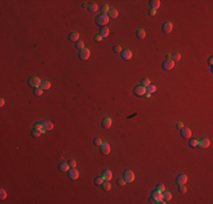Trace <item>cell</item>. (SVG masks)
<instances>
[{
	"label": "cell",
	"instance_id": "d4e9b609",
	"mask_svg": "<svg viewBox=\"0 0 213 204\" xmlns=\"http://www.w3.org/2000/svg\"><path fill=\"white\" fill-rule=\"evenodd\" d=\"M108 16H109V18H117L118 17V11L116 10V9H111V10L108 13Z\"/></svg>",
	"mask_w": 213,
	"mask_h": 204
},
{
	"label": "cell",
	"instance_id": "603a6c76",
	"mask_svg": "<svg viewBox=\"0 0 213 204\" xmlns=\"http://www.w3.org/2000/svg\"><path fill=\"white\" fill-rule=\"evenodd\" d=\"M50 86H51L50 82H48V81H43V82H41L40 89H42V90H49V89H50Z\"/></svg>",
	"mask_w": 213,
	"mask_h": 204
},
{
	"label": "cell",
	"instance_id": "4dcf8cb0",
	"mask_svg": "<svg viewBox=\"0 0 213 204\" xmlns=\"http://www.w3.org/2000/svg\"><path fill=\"white\" fill-rule=\"evenodd\" d=\"M141 84H142V86H144V87H147V86L151 84V82H150V79L147 77H144L143 79H142Z\"/></svg>",
	"mask_w": 213,
	"mask_h": 204
},
{
	"label": "cell",
	"instance_id": "277c9868",
	"mask_svg": "<svg viewBox=\"0 0 213 204\" xmlns=\"http://www.w3.org/2000/svg\"><path fill=\"white\" fill-rule=\"evenodd\" d=\"M146 93V87L142 85H137L134 87V94L137 97H144V94Z\"/></svg>",
	"mask_w": 213,
	"mask_h": 204
},
{
	"label": "cell",
	"instance_id": "7a4b0ae2",
	"mask_svg": "<svg viewBox=\"0 0 213 204\" xmlns=\"http://www.w3.org/2000/svg\"><path fill=\"white\" fill-rule=\"evenodd\" d=\"M28 85L31 86V87H33V89L39 87V86L41 85V79L39 77H36V76H33V77H31L28 79Z\"/></svg>",
	"mask_w": 213,
	"mask_h": 204
},
{
	"label": "cell",
	"instance_id": "74e56055",
	"mask_svg": "<svg viewBox=\"0 0 213 204\" xmlns=\"http://www.w3.org/2000/svg\"><path fill=\"white\" fill-rule=\"evenodd\" d=\"M6 197H7V192H6L3 188H1V189H0V199L5 200Z\"/></svg>",
	"mask_w": 213,
	"mask_h": 204
},
{
	"label": "cell",
	"instance_id": "f1b7e54d",
	"mask_svg": "<svg viewBox=\"0 0 213 204\" xmlns=\"http://www.w3.org/2000/svg\"><path fill=\"white\" fill-rule=\"evenodd\" d=\"M34 128L37 129V130H40L41 133H45V132H47V129H45L44 127L42 126V124H35V125H34Z\"/></svg>",
	"mask_w": 213,
	"mask_h": 204
},
{
	"label": "cell",
	"instance_id": "83f0119b",
	"mask_svg": "<svg viewBox=\"0 0 213 204\" xmlns=\"http://www.w3.org/2000/svg\"><path fill=\"white\" fill-rule=\"evenodd\" d=\"M180 58H181V56H180V53H178V52H175V53L170 54V59H172L173 61H175V60L178 61V60H180Z\"/></svg>",
	"mask_w": 213,
	"mask_h": 204
},
{
	"label": "cell",
	"instance_id": "ba28073f",
	"mask_svg": "<svg viewBox=\"0 0 213 204\" xmlns=\"http://www.w3.org/2000/svg\"><path fill=\"white\" fill-rule=\"evenodd\" d=\"M78 176H80V172H78L77 169H75V168H72L70 170H68V177H69L70 179H73V180L77 179Z\"/></svg>",
	"mask_w": 213,
	"mask_h": 204
},
{
	"label": "cell",
	"instance_id": "836d02e7",
	"mask_svg": "<svg viewBox=\"0 0 213 204\" xmlns=\"http://www.w3.org/2000/svg\"><path fill=\"white\" fill-rule=\"evenodd\" d=\"M33 93H34L35 95H37V97H40V95H42L43 90H42V89H40V87H35L34 91H33Z\"/></svg>",
	"mask_w": 213,
	"mask_h": 204
},
{
	"label": "cell",
	"instance_id": "8fae6325",
	"mask_svg": "<svg viewBox=\"0 0 213 204\" xmlns=\"http://www.w3.org/2000/svg\"><path fill=\"white\" fill-rule=\"evenodd\" d=\"M209 145H210V140L209 138H202L201 141H198V145L197 146H200L202 149H206L209 148Z\"/></svg>",
	"mask_w": 213,
	"mask_h": 204
},
{
	"label": "cell",
	"instance_id": "f546056e",
	"mask_svg": "<svg viewBox=\"0 0 213 204\" xmlns=\"http://www.w3.org/2000/svg\"><path fill=\"white\" fill-rule=\"evenodd\" d=\"M155 91H157V86L153 85V84H150L146 87V92H149V93H154Z\"/></svg>",
	"mask_w": 213,
	"mask_h": 204
},
{
	"label": "cell",
	"instance_id": "60d3db41",
	"mask_svg": "<svg viewBox=\"0 0 213 204\" xmlns=\"http://www.w3.org/2000/svg\"><path fill=\"white\" fill-rule=\"evenodd\" d=\"M117 184L119 186H125L126 185V180L124 178H118L117 179Z\"/></svg>",
	"mask_w": 213,
	"mask_h": 204
},
{
	"label": "cell",
	"instance_id": "5b68a950",
	"mask_svg": "<svg viewBox=\"0 0 213 204\" xmlns=\"http://www.w3.org/2000/svg\"><path fill=\"white\" fill-rule=\"evenodd\" d=\"M162 67L164 70H170L175 67V61L172 59H165L162 64Z\"/></svg>",
	"mask_w": 213,
	"mask_h": 204
},
{
	"label": "cell",
	"instance_id": "f35d334b",
	"mask_svg": "<svg viewBox=\"0 0 213 204\" xmlns=\"http://www.w3.org/2000/svg\"><path fill=\"white\" fill-rule=\"evenodd\" d=\"M155 191L161 192V193H162V192L164 191V185H163V184H158V185H157V188H155Z\"/></svg>",
	"mask_w": 213,
	"mask_h": 204
},
{
	"label": "cell",
	"instance_id": "e0dca14e",
	"mask_svg": "<svg viewBox=\"0 0 213 204\" xmlns=\"http://www.w3.org/2000/svg\"><path fill=\"white\" fill-rule=\"evenodd\" d=\"M42 126L44 127L47 130H52L53 129V124H52V121H50V120H44L42 123Z\"/></svg>",
	"mask_w": 213,
	"mask_h": 204
},
{
	"label": "cell",
	"instance_id": "4fadbf2b",
	"mask_svg": "<svg viewBox=\"0 0 213 204\" xmlns=\"http://www.w3.org/2000/svg\"><path fill=\"white\" fill-rule=\"evenodd\" d=\"M68 39H69V41H72V42H77V41L80 40V34H78L77 32H70L69 35H68Z\"/></svg>",
	"mask_w": 213,
	"mask_h": 204
},
{
	"label": "cell",
	"instance_id": "d6a6232c",
	"mask_svg": "<svg viewBox=\"0 0 213 204\" xmlns=\"http://www.w3.org/2000/svg\"><path fill=\"white\" fill-rule=\"evenodd\" d=\"M75 47H76L77 49H80V50H82V49L84 48V42L80 41V40H78L77 42H75Z\"/></svg>",
	"mask_w": 213,
	"mask_h": 204
},
{
	"label": "cell",
	"instance_id": "cb8c5ba5",
	"mask_svg": "<svg viewBox=\"0 0 213 204\" xmlns=\"http://www.w3.org/2000/svg\"><path fill=\"white\" fill-rule=\"evenodd\" d=\"M88 10L92 11V13H95V11H98V5H96L95 2H91L90 5H88Z\"/></svg>",
	"mask_w": 213,
	"mask_h": 204
},
{
	"label": "cell",
	"instance_id": "ffe728a7",
	"mask_svg": "<svg viewBox=\"0 0 213 204\" xmlns=\"http://www.w3.org/2000/svg\"><path fill=\"white\" fill-rule=\"evenodd\" d=\"M150 6H151V9H155L157 10L160 7V1L159 0H151L150 1Z\"/></svg>",
	"mask_w": 213,
	"mask_h": 204
},
{
	"label": "cell",
	"instance_id": "9c48e42d",
	"mask_svg": "<svg viewBox=\"0 0 213 204\" xmlns=\"http://www.w3.org/2000/svg\"><path fill=\"white\" fill-rule=\"evenodd\" d=\"M180 135H181L183 138H189V137L192 136V132H190V129L189 128L183 127V128L180 129Z\"/></svg>",
	"mask_w": 213,
	"mask_h": 204
},
{
	"label": "cell",
	"instance_id": "816d5d0a",
	"mask_svg": "<svg viewBox=\"0 0 213 204\" xmlns=\"http://www.w3.org/2000/svg\"><path fill=\"white\" fill-rule=\"evenodd\" d=\"M144 97H146V98H150V97H151V93H149V92H146V93L144 94Z\"/></svg>",
	"mask_w": 213,
	"mask_h": 204
},
{
	"label": "cell",
	"instance_id": "c3c4849f",
	"mask_svg": "<svg viewBox=\"0 0 213 204\" xmlns=\"http://www.w3.org/2000/svg\"><path fill=\"white\" fill-rule=\"evenodd\" d=\"M212 64H213V58L210 57V58H209V65L211 66V68H212Z\"/></svg>",
	"mask_w": 213,
	"mask_h": 204
},
{
	"label": "cell",
	"instance_id": "f907efd6",
	"mask_svg": "<svg viewBox=\"0 0 213 204\" xmlns=\"http://www.w3.org/2000/svg\"><path fill=\"white\" fill-rule=\"evenodd\" d=\"M0 105H1V107H3V105H5V100H3V99H0Z\"/></svg>",
	"mask_w": 213,
	"mask_h": 204
},
{
	"label": "cell",
	"instance_id": "6da1fadb",
	"mask_svg": "<svg viewBox=\"0 0 213 204\" xmlns=\"http://www.w3.org/2000/svg\"><path fill=\"white\" fill-rule=\"evenodd\" d=\"M109 16L108 15H103V14H101V15H99L98 17L95 18V23L98 25H101V26H104V25H106L108 23H109Z\"/></svg>",
	"mask_w": 213,
	"mask_h": 204
},
{
	"label": "cell",
	"instance_id": "2e32d148",
	"mask_svg": "<svg viewBox=\"0 0 213 204\" xmlns=\"http://www.w3.org/2000/svg\"><path fill=\"white\" fill-rule=\"evenodd\" d=\"M102 177H103L104 180H110L112 178V172L110 171L109 169L103 170V172H102Z\"/></svg>",
	"mask_w": 213,
	"mask_h": 204
},
{
	"label": "cell",
	"instance_id": "d6986e66",
	"mask_svg": "<svg viewBox=\"0 0 213 204\" xmlns=\"http://www.w3.org/2000/svg\"><path fill=\"white\" fill-rule=\"evenodd\" d=\"M69 164H68V162H62V163L59 164V170L60 171H68L69 170Z\"/></svg>",
	"mask_w": 213,
	"mask_h": 204
},
{
	"label": "cell",
	"instance_id": "52a82bcc",
	"mask_svg": "<svg viewBox=\"0 0 213 204\" xmlns=\"http://www.w3.org/2000/svg\"><path fill=\"white\" fill-rule=\"evenodd\" d=\"M100 152H101L102 154H104V155L109 154L110 153V145L108 144V143H102V144L100 145Z\"/></svg>",
	"mask_w": 213,
	"mask_h": 204
},
{
	"label": "cell",
	"instance_id": "ac0fdd59",
	"mask_svg": "<svg viewBox=\"0 0 213 204\" xmlns=\"http://www.w3.org/2000/svg\"><path fill=\"white\" fill-rule=\"evenodd\" d=\"M101 186L104 192H109L111 189V184L109 183V180H103V183L101 184Z\"/></svg>",
	"mask_w": 213,
	"mask_h": 204
},
{
	"label": "cell",
	"instance_id": "e575fe53",
	"mask_svg": "<svg viewBox=\"0 0 213 204\" xmlns=\"http://www.w3.org/2000/svg\"><path fill=\"white\" fill-rule=\"evenodd\" d=\"M197 145H198L197 140H189V146L190 148H197Z\"/></svg>",
	"mask_w": 213,
	"mask_h": 204
},
{
	"label": "cell",
	"instance_id": "8992f818",
	"mask_svg": "<svg viewBox=\"0 0 213 204\" xmlns=\"http://www.w3.org/2000/svg\"><path fill=\"white\" fill-rule=\"evenodd\" d=\"M91 56V52L87 48H83L82 50H80V58L82 60H87Z\"/></svg>",
	"mask_w": 213,
	"mask_h": 204
},
{
	"label": "cell",
	"instance_id": "7dc6e473",
	"mask_svg": "<svg viewBox=\"0 0 213 204\" xmlns=\"http://www.w3.org/2000/svg\"><path fill=\"white\" fill-rule=\"evenodd\" d=\"M150 203H157V199L153 197V196H151V197H150Z\"/></svg>",
	"mask_w": 213,
	"mask_h": 204
},
{
	"label": "cell",
	"instance_id": "1f68e13d",
	"mask_svg": "<svg viewBox=\"0 0 213 204\" xmlns=\"http://www.w3.org/2000/svg\"><path fill=\"white\" fill-rule=\"evenodd\" d=\"M152 196H153V197H155L157 200L162 199V193H161V192H158V191H154L153 193H152Z\"/></svg>",
	"mask_w": 213,
	"mask_h": 204
},
{
	"label": "cell",
	"instance_id": "8d00e7d4",
	"mask_svg": "<svg viewBox=\"0 0 213 204\" xmlns=\"http://www.w3.org/2000/svg\"><path fill=\"white\" fill-rule=\"evenodd\" d=\"M178 189L180 193H186L187 192V188L185 186V184H181V185H178Z\"/></svg>",
	"mask_w": 213,
	"mask_h": 204
},
{
	"label": "cell",
	"instance_id": "bcb514c9",
	"mask_svg": "<svg viewBox=\"0 0 213 204\" xmlns=\"http://www.w3.org/2000/svg\"><path fill=\"white\" fill-rule=\"evenodd\" d=\"M149 14H150V16H154L155 14H157V10H155V9H151V10L149 11Z\"/></svg>",
	"mask_w": 213,
	"mask_h": 204
},
{
	"label": "cell",
	"instance_id": "7402d4cb",
	"mask_svg": "<svg viewBox=\"0 0 213 204\" xmlns=\"http://www.w3.org/2000/svg\"><path fill=\"white\" fill-rule=\"evenodd\" d=\"M162 199L164 200V201H170V200L172 199V195H171L170 192L163 191V192H162Z\"/></svg>",
	"mask_w": 213,
	"mask_h": 204
},
{
	"label": "cell",
	"instance_id": "d590c367",
	"mask_svg": "<svg viewBox=\"0 0 213 204\" xmlns=\"http://www.w3.org/2000/svg\"><path fill=\"white\" fill-rule=\"evenodd\" d=\"M103 180L104 179H103V177H102V176H101V177H96L95 179H94V184H95V185H101V184L103 183Z\"/></svg>",
	"mask_w": 213,
	"mask_h": 204
},
{
	"label": "cell",
	"instance_id": "ee69618b",
	"mask_svg": "<svg viewBox=\"0 0 213 204\" xmlns=\"http://www.w3.org/2000/svg\"><path fill=\"white\" fill-rule=\"evenodd\" d=\"M94 144H95V145H99V146H100V145L102 144V141H101V138H99V137H96V138H94Z\"/></svg>",
	"mask_w": 213,
	"mask_h": 204
},
{
	"label": "cell",
	"instance_id": "7c38bea8",
	"mask_svg": "<svg viewBox=\"0 0 213 204\" xmlns=\"http://www.w3.org/2000/svg\"><path fill=\"white\" fill-rule=\"evenodd\" d=\"M111 124H112L111 118H110V117H106V118L102 120V127L106 128V129H108V128L111 127Z\"/></svg>",
	"mask_w": 213,
	"mask_h": 204
},
{
	"label": "cell",
	"instance_id": "9a60e30c",
	"mask_svg": "<svg viewBox=\"0 0 213 204\" xmlns=\"http://www.w3.org/2000/svg\"><path fill=\"white\" fill-rule=\"evenodd\" d=\"M121 58L124 60H129L132 58V51L131 50H123L121 51Z\"/></svg>",
	"mask_w": 213,
	"mask_h": 204
},
{
	"label": "cell",
	"instance_id": "ab89813d",
	"mask_svg": "<svg viewBox=\"0 0 213 204\" xmlns=\"http://www.w3.org/2000/svg\"><path fill=\"white\" fill-rule=\"evenodd\" d=\"M41 134H42V133H41L40 130H37V129H35V128L32 129V135H33L34 137H39Z\"/></svg>",
	"mask_w": 213,
	"mask_h": 204
},
{
	"label": "cell",
	"instance_id": "3957f363",
	"mask_svg": "<svg viewBox=\"0 0 213 204\" xmlns=\"http://www.w3.org/2000/svg\"><path fill=\"white\" fill-rule=\"evenodd\" d=\"M124 179L126 180V183H132L135 179V175L132 170H125L124 172Z\"/></svg>",
	"mask_w": 213,
	"mask_h": 204
},
{
	"label": "cell",
	"instance_id": "4316f807",
	"mask_svg": "<svg viewBox=\"0 0 213 204\" xmlns=\"http://www.w3.org/2000/svg\"><path fill=\"white\" fill-rule=\"evenodd\" d=\"M100 11H101L103 15H106V13H109V11H110L109 6H108V5H102L101 8H100Z\"/></svg>",
	"mask_w": 213,
	"mask_h": 204
},
{
	"label": "cell",
	"instance_id": "f6af8a7d",
	"mask_svg": "<svg viewBox=\"0 0 213 204\" xmlns=\"http://www.w3.org/2000/svg\"><path fill=\"white\" fill-rule=\"evenodd\" d=\"M102 39H103V38H102L101 35L98 34V35H95V38H94V40H95V41H102Z\"/></svg>",
	"mask_w": 213,
	"mask_h": 204
},
{
	"label": "cell",
	"instance_id": "b9f144b4",
	"mask_svg": "<svg viewBox=\"0 0 213 204\" xmlns=\"http://www.w3.org/2000/svg\"><path fill=\"white\" fill-rule=\"evenodd\" d=\"M121 51H123V49H121V47L120 46H115L113 47V52L118 53V52H121Z\"/></svg>",
	"mask_w": 213,
	"mask_h": 204
},
{
	"label": "cell",
	"instance_id": "681fc988",
	"mask_svg": "<svg viewBox=\"0 0 213 204\" xmlns=\"http://www.w3.org/2000/svg\"><path fill=\"white\" fill-rule=\"evenodd\" d=\"M184 127V125H183V123H178L177 124V128H179V129H181Z\"/></svg>",
	"mask_w": 213,
	"mask_h": 204
},
{
	"label": "cell",
	"instance_id": "484cf974",
	"mask_svg": "<svg viewBox=\"0 0 213 204\" xmlns=\"http://www.w3.org/2000/svg\"><path fill=\"white\" fill-rule=\"evenodd\" d=\"M136 36H137L138 39H144L145 38V31H144L143 28L137 30V32H136Z\"/></svg>",
	"mask_w": 213,
	"mask_h": 204
},
{
	"label": "cell",
	"instance_id": "30bf717a",
	"mask_svg": "<svg viewBox=\"0 0 213 204\" xmlns=\"http://www.w3.org/2000/svg\"><path fill=\"white\" fill-rule=\"evenodd\" d=\"M187 181V176L185 174H179L176 178V183L178 185H181V184H186Z\"/></svg>",
	"mask_w": 213,
	"mask_h": 204
},
{
	"label": "cell",
	"instance_id": "44dd1931",
	"mask_svg": "<svg viewBox=\"0 0 213 204\" xmlns=\"http://www.w3.org/2000/svg\"><path fill=\"white\" fill-rule=\"evenodd\" d=\"M100 35H101L102 38H106V36L109 35V28L106 27V26H103L101 30H100Z\"/></svg>",
	"mask_w": 213,
	"mask_h": 204
},
{
	"label": "cell",
	"instance_id": "5bb4252c",
	"mask_svg": "<svg viewBox=\"0 0 213 204\" xmlns=\"http://www.w3.org/2000/svg\"><path fill=\"white\" fill-rule=\"evenodd\" d=\"M162 31L164 33H170L172 31V24H171L170 22H165L162 26Z\"/></svg>",
	"mask_w": 213,
	"mask_h": 204
},
{
	"label": "cell",
	"instance_id": "7bdbcfd3",
	"mask_svg": "<svg viewBox=\"0 0 213 204\" xmlns=\"http://www.w3.org/2000/svg\"><path fill=\"white\" fill-rule=\"evenodd\" d=\"M68 164H69L70 168H75V167H76V161L73 160V159H70L69 161H68Z\"/></svg>",
	"mask_w": 213,
	"mask_h": 204
}]
</instances>
